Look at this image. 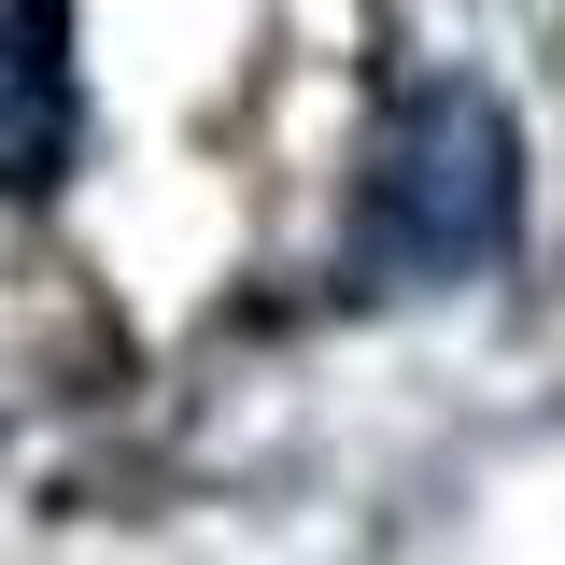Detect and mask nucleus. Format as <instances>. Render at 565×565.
Returning a JSON list of instances; mask_svg holds the SVG:
<instances>
[{
    "mask_svg": "<svg viewBox=\"0 0 565 565\" xmlns=\"http://www.w3.org/2000/svg\"><path fill=\"white\" fill-rule=\"evenodd\" d=\"M509 226H523V128L494 114L481 85H411L382 141H367V170H353V226H340V269L367 297H396V282H467L509 255Z\"/></svg>",
    "mask_w": 565,
    "mask_h": 565,
    "instance_id": "f257e3e1",
    "label": "nucleus"
},
{
    "mask_svg": "<svg viewBox=\"0 0 565 565\" xmlns=\"http://www.w3.org/2000/svg\"><path fill=\"white\" fill-rule=\"evenodd\" d=\"M71 156H85L71 0H0V199H57Z\"/></svg>",
    "mask_w": 565,
    "mask_h": 565,
    "instance_id": "f03ea898",
    "label": "nucleus"
}]
</instances>
